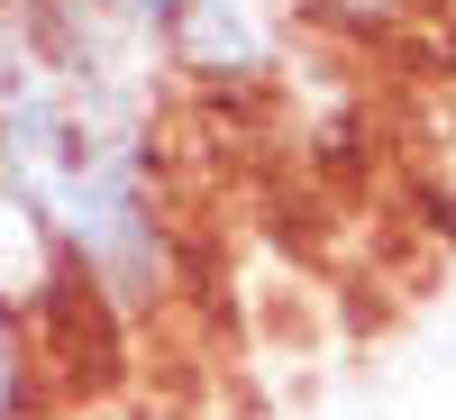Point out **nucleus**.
Returning a JSON list of instances; mask_svg holds the SVG:
<instances>
[]
</instances>
